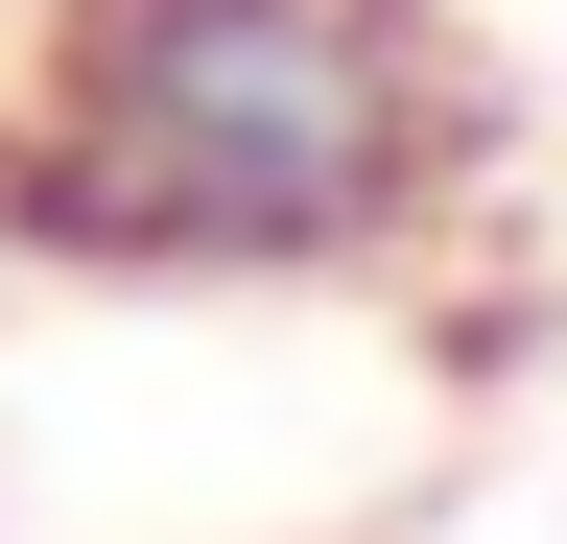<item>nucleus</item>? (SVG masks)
Here are the masks:
<instances>
[{
	"label": "nucleus",
	"mask_w": 567,
	"mask_h": 544,
	"mask_svg": "<svg viewBox=\"0 0 567 544\" xmlns=\"http://www.w3.org/2000/svg\"><path fill=\"white\" fill-rule=\"evenodd\" d=\"M473 189V48L425 0H48L0 214L95 260H402Z\"/></svg>",
	"instance_id": "1"
}]
</instances>
